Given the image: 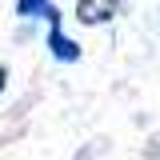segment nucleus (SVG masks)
Here are the masks:
<instances>
[{
    "mask_svg": "<svg viewBox=\"0 0 160 160\" xmlns=\"http://www.w3.org/2000/svg\"><path fill=\"white\" fill-rule=\"evenodd\" d=\"M116 0H76V20L80 24H108L116 16Z\"/></svg>",
    "mask_w": 160,
    "mask_h": 160,
    "instance_id": "f257e3e1",
    "label": "nucleus"
},
{
    "mask_svg": "<svg viewBox=\"0 0 160 160\" xmlns=\"http://www.w3.org/2000/svg\"><path fill=\"white\" fill-rule=\"evenodd\" d=\"M48 48H52V56H56V60H68V64L80 56V48H76L68 36H64L60 28H52V32H48Z\"/></svg>",
    "mask_w": 160,
    "mask_h": 160,
    "instance_id": "f03ea898",
    "label": "nucleus"
},
{
    "mask_svg": "<svg viewBox=\"0 0 160 160\" xmlns=\"http://www.w3.org/2000/svg\"><path fill=\"white\" fill-rule=\"evenodd\" d=\"M16 16H20V20L52 16V4H48V0H16Z\"/></svg>",
    "mask_w": 160,
    "mask_h": 160,
    "instance_id": "7ed1b4c3",
    "label": "nucleus"
},
{
    "mask_svg": "<svg viewBox=\"0 0 160 160\" xmlns=\"http://www.w3.org/2000/svg\"><path fill=\"white\" fill-rule=\"evenodd\" d=\"M4 84H8V68L0 64V92H4Z\"/></svg>",
    "mask_w": 160,
    "mask_h": 160,
    "instance_id": "20e7f679",
    "label": "nucleus"
}]
</instances>
